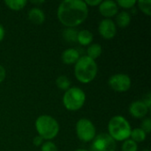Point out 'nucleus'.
Returning a JSON list of instances; mask_svg holds the SVG:
<instances>
[{
    "instance_id": "obj_1",
    "label": "nucleus",
    "mask_w": 151,
    "mask_h": 151,
    "mask_svg": "<svg viewBox=\"0 0 151 151\" xmlns=\"http://www.w3.org/2000/svg\"><path fill=\"white\" fill-rule=\"evenodd\" d=\"M57 16L66 27H75L82 24L88 16V7L81 0H65L60 3Z\"/></svg>"
},
{
    "instance_id": "obj_2",
    "label": "nucleus",
    "mask_w": 151,
    "mask_h": 151,
    "mask_svg": "<svg viewBox=\"0 0 151 151\" xmlns=\"http://www.w3.org/2000/svg\"><path fill=\"white\" fill-rule=\"evenodd\" d=\"M98 72V67L95 60L88 56L79 58L74 66V75L81 83H89L95 80Z\"/></svg>"
},
{
    "instance_id": "obj_3",
    "label": "nucleus",
    "mask_w": 151,
    "mask_h": 151,
    "mask_svg": "<svg viewBox=\"0 0 151 151\" xmlns=\"http://www.w3.org/2000/svg\"><path fill=\"white\" fill-rule=\"evenodd\" d=\"M109 135L116 142H123L130 138L131 126L122 116H114L108 124Z\"/></svg>"
},
{
    "instance_id": "obj_4",
    "label": "nucleus",
    "mask_w": 151,
    "mask_h": 151,
    "mask_svg": "<svg viewBox=\"0 0 151 151\" xmlns=\"http://www.w3.org/2000/svg\"><path fill=\"white\" fill-rule=\"evenodd\" d=\"M35 126L38 135L46 141L54 139L59 132V125L58 121L49 115H42L38 117L35 120Z\"/></svg>"
},
{
    "instance_id": "obj_5",
    "label": "nucleus",
    "mask_w": 151,
    "mask_h": 151,
    "mask_svg": "<svg viewBox=\"0 0 151 151\" xmlns=\"http://www.w3.org/2000/svg\"><path fill=\"white\" fill-rule=\"evenodd\" d=\"M86 101V95L82 89L77 87L70 88L63 96V104L65 108L71 111H75L82 108Z\"/></svg>"
},
{
    "instance_id": "obj_6",
    "label": "nucleus",
    "mask_w": 151,
    "mask_h": 151,
    "mask_svg": "<svg viewBox=\"0 0 151 151\" xmlns=\"http://www.w3.org/2000/svg\"><path fill=\"white\" fill-rule=\"evenodd\" d=\"M96 127L94 124L88 119H81L76 123V134L78 138L84 142H92L96 137Z\"/></svg>"
},
{
    "instance_id": "obj_7",
    "label": "nucleus",
    "mask_w": 151,
    "mask_h": 151,
    "mask_svg": "<svg viewBox=\"0 0 151 151\" xmlns=\"http://www.w3.org/2000/svg\"><path fill=\"white\" fill-rule=\"evenodd\" d=\"M116 142L105 133L96 135L91 144V151H116Z\"/></svg>"
},
{
    "instance_id": "obj_8",
    "label": "nucleus",
    "mask_w": 151,
    "mask_h": 151,
    "mask_svg": "<svg viewBox=\"0 0 151 151\" xmlns=\"http://www.w3.org/2000/svg\"><path fill=\"white\" fill-rule=\"evenodd\" d=\"M108 84L110 88L116 92H127L131 88V79L127 74L117 73L109 79Z\"/></svg>"
},
{
    "instance_id": "obj_9",
    "label": "nucleus",
    "mask_w": 151,
    "mask_h": 151,
    "mask_svg": "<svg viewBox=\"0 0 151 151\" xmlns=\"http://www.w3.org/2000/svg\"><path fill=\"white\" fill-rule=\"evenodd\" d=\"M98 32L100 35L107 40L112 39L117 33L116 24L111 19H103L98 26Z\"/></svg>"
},
{
    "instance_id": "obj_10",
    "label": "nucleus",
    "mask_w": 151,
    "mask_h": 151,
    "mask_svg": "<svg viewBox=\"0 0 151 151\" xmlns=\"http://www.w3.org/2000/svg\"><path fill=\"white\" fill-rule=\"evenodd\" d=\"M98 10L102 16L105 17L106 19H109L118 13L119 7L116 2L112 0H105L102 1V3L99 4Z\"/></svg>"
},
{
    "instance_id": "obj_11",
    "label": "nucleus",
    "mask_w": 151,
    "mask_h": 151,
    "mask_svg": "<svg viewBox=\"0 0 151 151\" xmlns=\"http://www.w3.org/2000/svg\"><path fill=\"white\" fill-rule=\"evenodd\" d=\"M149 111L150 109L142 101H134L129 106V113L135 119L144 118L148 114Z\"/></svg>"
},
{
    "instance_id": "obj_12",
    "label": "nucleus",
    "mask_w": 151,
    "mask_h": 151,
    "mask_svg": "<svg viewBox=\"0 0 151 151\" xmlns=\"http://www.w3.org/2000/svg\"><path fill=\"white\" fill-rule=\"evenodd\" d=\"M80 58L81 57H80L79 51L73 48H69L64 50V52L62 53V57H61L63 63L68 65H71L73 64L75 65Z\"/></svg>"
},
{
    "instance_id": "obj_13",
    "label": "nucleus",
    "mask_w": 151,
    "mask_h": 151,
    "mask_svg": "<svg viewBox=\"0 0 151 151\" xmlns=\"http://www.w3.org/2000/svg\"><path fill=\"white\" fill-rule=\"evenodd\" d=\"M27 16H28V19L32 23L36 24V25H41L45 20V14H44L43 11L37 7L32 8L28 12Z\"/></svg>"
},
{
    "instance_id": "obj_14",
    "label": "nucleus",
    "mask_w": 151,
    "mask_h": 151,
    "mask_svg": "<svg viewBox=\"0 0 151 151\" xmlns=\"http://www.w3.org/2000/svg\"><path fill=\"white\" fill-rule=\"evenodd\" d=\"M94 36L93 34L89 31V30H81L80 32H78V35H77V42L82 45V46H88L92 42H93Z\"/></svg>"
},
{
    "instance_id": "obj_15",
    "label": "nucleus",
    "mask_w": 151,
    "mask_h": 151,
    "mask_svg": "<svg viewBox=\"0 0 151 151\" xmlns=\"http://www.w3.org/2000/svg\"><path fill=\"white\" fill-rule=\"evenodd\" d=\"M131 22V15L127 12H121L116 16V23L117 25L121 27L125 28L129 26Z\"/></svg>"
},
{
    "instance_id": "obj_16",
    "label": "nucleus",
    "mask_w": 151,
    "mask_h": 151,
    "mask_svg": "<svg viewBox=\"0 0 151 151\" xmlns=\"http://www.w3.org/2000/svg\"><path fill=\"white\" fill-rule=\"evenodd\" d=\"M102 51H103V49H102V46L100 44L93 43L88 48V50H87L88 55L87 56L88 58H90L91 59L96 60L97 58L100 57V55L102 54Z\"/></svg>"
},
{
    "instance_id": "obj_17",
    "label": "nucleus",
    "mask_w": 151,
    "mask_h": 151,
    "mask_svg": "<svg viewBox=\"0 0 151 151\" xmlns=\"http://www.w3.org/2000/svg\"><path fill=\"white\" fill-rule=\"evenodd\" d=\"M130 137H131L132 141H134L136 143H139V142H142L146 140L147 134L141 128H134L131 131Z\"/></svg>"
},
{
    "instance_id": "obj_18",
    "label": "nucleus",
    "mask_w": 151,
    "mask_h": 151,
    "mask_svg": "<svg viewBox=\"0 0 151 151\" xmlns=\"http://www.w3.org/2000/svg\"><path fill=\"white\" fill-rule=\"evenodd\" d=\"M4 4L12 11H20L26 6L27 2L26 0H5Z\"/></svg>"
},
{
    "instance_id": "obj_19",
    "label": "nucleus",
    "mask_w": 151,
    "mask_h": 151,
    "mask_svg": "<svg viewBox=\"0 0 151 151\" xmlns=\"http://www.w3.org/2000/svg\"><path fill=\"white\" fill-rule=\"evenodd\" d=\"M62 35L65 41H67L69 42H77L78 31L73 27H67V28L64 29Z\"/></svg>"
},
{
    "instance_id": "obj_20",
    "label": "nucleus",
    "mask_w": 151,
    "mask_h": 151,
    "mask_svg": "<svg viewBox=\"0 0 151 151\" xmlns=\"http://www.w3.org/2000/svg\"><path fill=\"white\" fill-rule=\"evenodd\" d=\"M56 85H57V87L59 89L66 91L67 89L70 88L71 81H70V80L68 79L67 76L61 75V76H59V77L57 78V80H56Z\"/></svg>"
},
{
    "instance_id": "obj_21",
    "label": "nucleus",
    "mask_w": 151,
    "mask_h": 151,
    "mask_svg": "<svg viewBox=\"0 0 151 151\" xmlns=\"http://www.w3.org/2000/svg\"><path fill=\"white\" fill-rule=\"evenodd\" d=\"M140 10L147 16L151 15V0H140L136 2Z\"/></svg>"
},
{
    "instance_id": "obj_22",
    "label": "nucleus",
    "mask_w": 151,
    "mask_h": 151,
    "mask_svg": "<svg viewBox=\"0 0 151 151\" xmlns=\"http://www.w3.org/2000/svg\"><path fill=\"white\" fill-rule=\"evenodd\" d=\"M122 151H137L138 150V145L136 142L132 141L131 139H127L124 141L122 146H121Z\"/></svg>"
},
{
    "instance_id": "obj_23",
    "label": "nucleus",
    "mask_w": 151,
    "mask_h": 151,
    "mask_svg": "<svg viewBox=\"0 0 151 151\" xmlns=\"http://www.w3.org/2000/svg\"><path fill=\"white\" fill-rule=\"evenodd\" d=\"M116 3L118 6H120L124 9H132L136 4L135 0H119Z\"/></svg>"
},
{
    "instance_id": "obj_24",
    "label": "nucleus",
    "mask_w": 151,
    "mask_h": 151,
    "mask_svg": "<svg viewBox=\"0 0 151 151\" xmlns=\"http://www.w3.org/2000/svg\"><path fill=\"white\" fill-rule=\"evenodd\" d=\"M41 151H58L57 145L52 142H45L42 145Z\"/></svg>"
},
{
    "instance_id": "obj_25",
    "label": "nucleus",
    "mask_w": 151,
    "mask_h": 151,
    "mask_svg": "<svg viewBox=\"0 0 151 151\" xmlns=\"http://www.w3.org/2000/svg\"><path fill=\"white\" fill-rule=\"evenodd\" d=\"M141 129H142L147 134L151 132V119L150 118H147L142 120L141 124Z\"/></svg>"
},
{
    "instance_id": "obj_26",
    "label": "nucleus",
    "mask_w": 151,
    "mask_h": 151,
    "mask_svg": "<svg viewBox=\"0 0 151 151\" xmlns=\"http://www.w3.org/2000/svg\"><path fill=\"white\" fill-rule=\"evenodd\" d=\"M84 2L88 6H99V4L102 3L101 0H87Z\"/></svg>"
},
{
    "instance_id": "obj_27",
    "label": "nucleus",
    "mask_w": 151,
    "mask_h": 151,
    "mask_svg": "<svg viewBox=\"0 0 151 151\" xmlns=\"http://www.w3.org/2000/svg\"><path fill=\"white\" fill-rule=\"evenodd\" d=\"M43 141H44V140H43L41 136L37 135V136H35V137L34 138V140H33V143H34V145H35V146L38 147V146L42 145Z\"/></svg>"
},
{
    "instance_id": "obj_28",
    "label": "nucleus",
    "mask_w": 151,
    "mask_h": 151,
    "mask_svg": "<svg viewBox=\"0 0 151 151\" xmlns=\"http://www.w3.org/2000/svg\"><path fill=\"white\" fill-rule=\"evenodd\" d=\"M145 104H146V106L149 108V109H150L151 107V95L150 93H148L146 96H145V97H144V100L142 101Z\"/></svg>"
},
{
    "instance_id": "obj_29",
    "label": "nucleus",
    "mask_w": 151,
    "mask_h": 151,
    "mask_svg": "<svg viewBox=\"0 0 151 151\" xmlns=\"http://www.w3.org/2000/svg\"><path fill=\"white\" fill-rule=\"evenodd\" d=\"M5 76H6V72H5V69L3 65H0V83L3 82L5 79Z\"/></svg>"
},
{
    "instance_id": "obj_30",
    "label": "nucleus",
    "mask_w": 151,
    "mask_h": 151,
    "mask_svg": "<svg viewBox=\"0 0 151 151\" xmlns=\"http://www.w3.org/2000/svg\"><path fill=\"white\" fill-rule=\"evenodd\" d=\"M4 34H5V32H4V27L2 26V25H0V42L3 41V39L4 38Z\"/></svg>"
},
{
    "instance_id": "obj_31",
    "label": "nucleus",
    "mask_w": 151,
    "mask_h": 151,
    "mask_svg": "<svg viewBox=\"0 0 151 151\" xmlns=\"http://www.w3.org/2000/svg\"><path fill=\"white\" fill-rule=\"evenodd\" d=\"M44 1H31V3H33V4H42Z\"/></svg>"
},
{
    "instance_id": "obj_32",
    "label": "nucleus",
    "mask_w": 151,
    "mask_h": 151,
    "mask_svg": "<svg viewBox=\"0 0 151 151\" xmlns=\"http://www.w3.org/2000/svg\"><path fill=\"white\" fill-rule=\"evenodd\" d=\"M74 151H88L87 150H83V149H78V150H76Z\"/></svg>"
},
{
    "instance_id": "obj_33",
    "label": "nucleus",
    "mask_w": 151,
    "mask_h": 151,
    "mask_svg": "<svg viewBox=\"0 0 151 151\" xmlns=\"http://www.w3.org/2000/svg\"><path fill=\"white\" fill-rule=\"evenodd\" d=\"M142 151H150V150L149 149H144V150H143Z\"/></svg>"
}]
</instances>
